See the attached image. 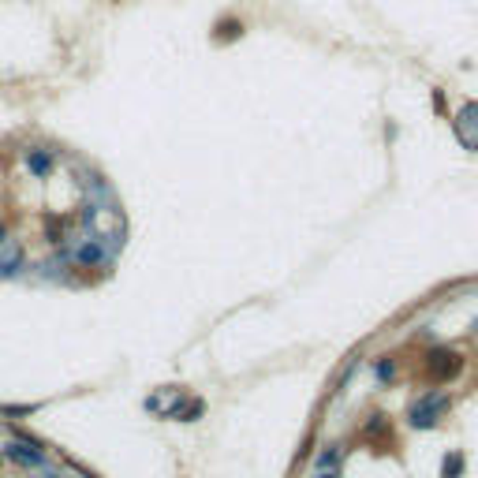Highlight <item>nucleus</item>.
I'll return each mask as SVG.
<instances>
[{
    "instance_id": "nucleus-11",
    "label": "nucleus",
    "mask_w": 478,
    "mask_h": 478,
    "mask_svg": "<svg viewBox=\"0 0 478 478\" xmlns=\"http://www.w3.org/2000/svg\"><path fill=\"white\" fill-rule=\"evenodd\" d=\"M366 437H389V422H385V415H374L370 422H366Z\"/></svg>"
},
{
    "instance_id": "nucleus-12",
    "label": "nucleus",
    "mask_w": 478,
    "mask_h": 478,
    "mask_svg": "<svg viewBox=\"0 0 478 478\" xmlns=\"http://www.w3.org/2000/svg\"><path fill=\"white\" fill-rule=\"evenodd\" d=\"M19 269H23V258H4V262H0V277H12V273H19Z\"/></svg>"
},
{
    "instance_id": "nucleus-3",
    "label": "nucleus",
    "mask_w": 478,
    "mask_h": 478,
    "mask_svg": "<svg viewBox=\"0 0 478 478\" xmlns=\"http://www.w3.org/2000/svg\"><path fill=\"white\" fill-rule=\"evenodd\" d=\"M452 131L463 150H478V101H467L452 120Z\"/></svg>"
},
{
    "instance_id": "nucleus-13",
    "label": "nucleus",
    "mask_w": 478,
    "mask_h": 478,
    "mask_svg": "<svg viewBox=\"0 0 478 478\" xmlns=\"http://www.w3.org/2000/svg\"><path fill=\"white\" fill-rule=\"evenodd\" d=\"M374 374H377V377H382V382H389V377H393V374H396V363H393V358H382V363H377V366H374Z\"/></svg>"
},
{
    "instance_id": "nucleus-5",
    "label": "nucleus",
    "mask_w": 478,
    "mask_h": 478,
    "mask_svg": "<svg viewBox=\"0 0 478 478\" xmlns=\"http://www.w3.org/2000/svg\"><path fill=\"white\" fill-rule=\"evenodd\" d=\"M71 262L75 266H97V262H105V243H101V239H86L82 247H75V251H71Z\"/></svg>"
},
{
    "instance_id": "nucleus-6",
    "label": "nucleus",
    "mask_w": 478,
    "mask_h": 478,
    "mask_svg": "<svg viewBox=\"0 0 478 478\" xmlns=\"http://www.w3.org/2000/svg\"><path fill=\"white\" fill-rule=\"evenodd\" d=\"M27 168L34 172L38 180L52 176V168H57V157H52V150H27Z\"/></svg>"
},
{
    "instance_id": "nucleus-4",
    "label": "nucleus",
    "mask_w": 478,
    "mask_h": 478,
    "mask_svg": "<svg viewBox=\"0 0 478 478\" xmlns=\"http://www.w3.org/2000/svg\"><path fill=\"white\" fill-rule=\"evenodd\" d=\"M4 456L12 463H23V467H41L45 463V452H41L34 441H19V437L4 444Z\"/></svg>"
},
{
    "instance_id": "nucleus-8",
    "label": "nucleus",
    "mask_w": 478,
    "mask_h": 478,
    "mask_svg": "<svg viewBox=\"0 0 478 478\" xmlns=\"http://www.w3.org/2000/svg\"><path fill=\"white\" fill-rule=\"evenodd\" d=\"M243 19H232V15H228V19H217V27H213V41H239V38H243Z\"/></svg>"
},
{
    "instance_id": "nucleus-1",
    "label": "nucleus",
    "mask_w": 478,
    "mask_h": 478,
    "mask_svg": "<svg viewBox=\"0 0 478 478\" xmlns=\"http://www.w3.org/2000/svg\"><path fill=\"white\" fill-rule=\"evenodd\" d=\"M449 407H452V396L449 393H426V396H419L415 404L407 407V426H415V430L437 426V422L449 415Z\"/></svg>"
},
{
    "instance_id": "nucleus-15",
    "label": "nucleus",
    "mask_w": 478,
    "mask_h": 478,
    "mask_svg": "<svg viewBox=\"0 0 478 478\" xmlns=\"http://www.w3.org/2000/svg\"><path fill=\"white\" fill-rule=\"evenodd\" d=\"M4 239H8V228H4V224H0V247H4Z\"/></svg>"
},
{
    "instance_id": "nucleus-7",
    "label": "nucleus",
    "mask_w": 478,
    "mask_h": 478,
    "mask_svg": "<svg viewBox=\"0 0 478 478\" xmlns=\"http://www.w3.org/2000/svg\"><path fill=\"white\" fill-rule=\"evenodd\" d=\"M202 411H205L202 400H176L172 407H165V419H180V415H183V422H194Z\"/></svg>"
},
{
    "instance_id": "nucleus-14",
    "label": "nucleus",
    "mask_w": 478,
    "mask_h": 478,
    "mask_svg": "<svg viewBox=\"0 0 478 478\" xmlns=\"http://www.w3.org/2000/svg\"><path fill=\"white\" fill-rule=\"evenodd\" d=\"M318 478H340V471H321Z\"/></svg>"
},
{
    "instance_id": "nucleus-9",
    "label": "nucleus",
    "mask_w": 478,
    "mask_h": 478,
    "mask_svg": "<svg viewBox=\"0 0 478 478\" xmlns=\"http://www.w3.org/2000/svg\"><path fill=\"white\" fill-rule=\"evenodd\" d=\"M340 456H344V449H336V444H329V449H325V452L318 456V460H314V467H318V471H336Z\"/></svg>"
},
{
    "instance_id": "nucleus-16",
    "label": "nucleus",
    "mask_w": 478,
    "mask_h": 478,
    "mask_svg": "<svg viewBox=\"0 0 478 478\" xmlns=\"http://www.w3.org/2000/svg\"><path fill=\"white\" fill-rule=\"evenodd\" d=\"M41 478H57V475H41Z\"/></svg>"
},
{
    "instance_id": "nucleus-2",
    "label": "nucleus",
    "mask_w": 478,
    "mask_h": 478,
    "mask_svg": "<svg viewBox=\"0 0 478 478\" xmlns=\"http://www.w3.org/2000/svg\"><path fill=\"white\" fill-rule=\"evenodd\" d=\"M460 370H463V358H460V352H452V347H433L426 355V374L433 382H452Z\"/></svg>"
},
{
    "instance_id": "nucleus-10",
    "label": "nucleus",
    "mask_w": 478,
    "mask_h": 478,
    "mask_svg": "<svg viewBox=\"0 0 478 478\" xmlns=\"http://www.w3.org/2000/svg\"><path fill=\"white\" fill-rule=\"evenodd\" d=\"M463 475V452H449L441 463V478H460Z\"/></svg>"
}]
</instances>
